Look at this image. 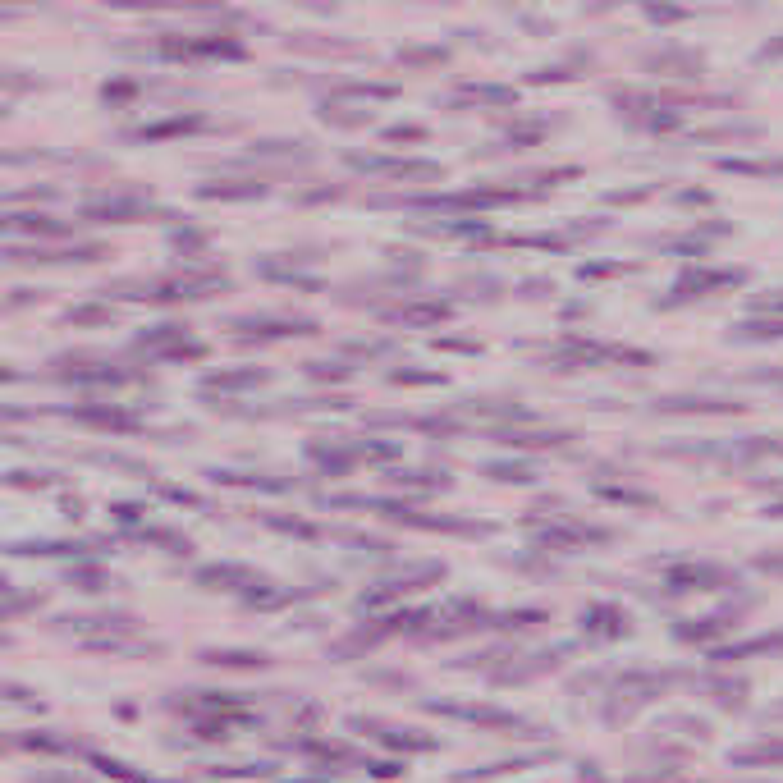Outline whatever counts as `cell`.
<instances>
[{"instance_id": "cell-5", "label": "cell", "mask_w": 783, "mask_h": 783, "mask_svg": "<svg viewBox=\"0 0 783 783\" xmlns=\"http://www.w3.org/2000/svg\"><path fill=\"white\" fill-rule=\"evenodd\" d=\"M69 417L83 426H92V431H138V413H129L124 403H83V408H69Z\"/></svg>"}, {"instance_id": "cell-12", "label": "cell", "mask_w": 783, "mask_h": 783, "mask_svg": "<svg viewBox=\"0 0 783 783\" xmlns=\"http://www.w3.org/2000/svg\"><path fill=\"white\" fill-rule=\"evenodd\" d=\"M390 481L394 486H408V490H445L449 486V477L435 468H399V472H390Z\"/></svg>"}, {"instance_id": "cell-19", "label": "cell", "mask_w": 783, "mask_h": 783, "mask_svg": "<svg viewBox=\"0 0 783 783\" xmlns=\"http://www.w3.org/2000/svg\"><path fill=\"white\" fill-rule=\"evenodd\" d=\"M435 371H394V385H435Z\"/></svg>"}, {"instance_id": "cell-17", "label": "cell", "mask_w": 783, "mask_h": 783, "mask_svg": "<svg viewBox=\"0 0 783 783\" xmlns=\"http://www.w3.org/2000/svg\"><path fill=\"white\" fill-rule=\"evenodd\" d=\"M110 307H101V303H83V307H69V321H110Z\"/></svg>"}, {"instance_id": "cell-3", "label": "cell", "mask_w": 783, "mask_h": 783, "mask_svg": "<svg viewBox=\"0 0 783 783\" xmlns=\"http://www.w3.org/2000/svg\"><path fill=\"white\" fill-rule=\"evenodd\" d=\"M229 330L239 339H294V335H316L321 321L316 316H289V312H252V316H234Z\"/></svg>"}, {"instance_id": "cell-11", "label": "cell", "mask_w": 783, "mask_h": 783, "mask_svg": "<svg viewBox=\"0 0 783 783\" xmlns=\"http://www.w3.org/2000/svg\"><path fill=\"white\" fill-rule=\"evenodd\" d=\"M266 184L257 179H225V184H202L197 197H211V202H248V197H261Z\"/></svg>"}, {"instance_id": "cell-16", "label": "cell", "mask_w": 783, "mask_h": 783, "mask_svg": "<svg viewBox=\"0 0 783 783\" xmlns=\"http://www.w3.org/2000/svg\"><path fill=\"white\" fill-rule=\"evenodd\" d=\"M321 120H335V124H344V129H353V124H367L371 120V110L353 115V106H321Z\"/></svg>"}, {"instance_id": "cell-1", "label": "cell", "mask_w": 783, "mask_h": 783, "mask_svg": "<svg viewBox=\"0 0 783 783\" xmlns=\"http://www.w3.org/2000/svg\"><path fill=\"white\" fill-rule=\"evenodd\" d=\"M142 216H152V193L142 188H101L83 202V220L92 225H133Z\"/></svg>"}, {"instance_id": "cell-4", "label": "cell", "mask_w": 783, "mask_h": 783, "mask_svg": "<svg viewBox=\"0 0 783 783\" xmlns=\"http://www.w3.org/2000/svg\"><path fill=\"white\" fill-rule=\"evenodd\" d=\"M449 316H454V303H449V298L408 294L399 307L385 312V321H394V326H435V321H449Z\"/></svg>"}, {"instance_id": "cell-8", "label": "cell", "mask_w": 783, "mask_h": 783, "mask_svg": "<svg viewBox=\"0 0 783 783\" xmlns=\"http://www.w3.org/2000/svg\"><path fill=\"white\" fill-rule=\"evenodd\" d=\"M207 129V115H165V120H152L142 129H129L124 138L129 142H161V138H179V133H197Z\"/></svg>"}, {"instance_id": "cell-21", "label": "cell", "mask_w": 783, "mask_h": 783, "mask_svg": "<svg viewBox=\"0 0 783 783\" xmlns=\"http://www.w3.org/2000/svg\"><path fill=\"white\" fill-rule=\"evenodd\" d=\"M385 138H390V142H422L426 129H413V124H408V129H390Z\"/></svg>"}, {"instance_id": "cell-6", "label": "cell", "mask_w": 783, "mask_h": 783, "mask_svg": "<svg viewBox=\"0 0 783 783\" xmlns=\"http://www.w3.org/2000/svg\"><path fill=\"white\" fill-rule=\"evenodd\" d=\"M193 582L207 591H252L261 577L243 564H202V568H193Z\"/></svg>"}, {"instance_id": "cell-20", "label": "cell", "mask_w": 783, "mask_h": 783, "mask_svg": "<svg viewBox=\"0 0 783 783\" xmlns=\"http://www.w3.org/2000/svg\"><path fill=\"white\" fill-rule=\"evenodd\" d=\"M28 303H42V289H14V298L5 303V312H19V307Z\"/></svg>"}, {"instance_id": "cell-7", "label": "cell", "mask_w": 783, "mask_h": 783, "mask_svg": "<svg viewBox=\"0 0 783 783\" xmlns=\"http://www.w3.org/2000/svg\"><path fill=\"white\" fill-rule=\"evenodd\" d=\"M490 440H500V445H518V449H559L568 445L573 435L568 431H532V426H490Z\"/></svg>"}, {"instance_id": "cell-15", "label": "cell", "mask_w": 783, "mask_h": 783, "mask_svg": "<svg viewBox=\"0 0 783 783\" xmlns=\"http://www.w3.org/2000/svg\"><path fill=\"white\" fill-rule=\"evenodd\" d=\"M307 376H316V381H348L353 367L348 362H307Z\"/></svg>"}, {"instance_id": "cell-13", "label": "cell", "mask_w": 783, "mask_h": 783, "mask_svg": "<svg viewBox=\"0 0 783 783\" xmlns=\"http://www.w3.org/2000/svg\"><path fill=\"white\" fill-rule=\"evenodd\" d=\"M486 477L504 481V486H532L536 472L527 463H486Z\"/></svg>"}, {"instance_id": "cell-14", "label": "cell", "mask_w": 783, "mask_h": 783, "mask_svg": "<svg viewBox=\"0 0 783 783\" xmlns=\"http://www.w3.org/2000/svg\"><path fill=\"white\" fill-rule=\"evenodd\" d=\"M69 582H74V587H83V591H106V587H115V577H110L106 568H92V564L69 568Z\"/></svg>"}, {"instance_id": "cell-9", "label": "cell", "mask_w": 783, "mask_h": 783, "mask_svg": "<svg viewBox=\"0 0 783 783\" xmlns=\"http://www.w3.org/2000/svg\"><path fill=\"white\" fill-rule=\"evenodd\" d=\"M5 229H10V239H23V234H33V239H65V234H69L65 220L46 216V211H28V216L14 211V216L5 220Z\"/></svg>"}, {"instance_id": "cell-18", "label": "cell", "mask_w": 783, "mask_h": 783, "mask_svg": "<svg viewBox=\"0 0 783 783\" xmlns=\"http://www.w3.org/2000/svg\"><path fill=\"white\" fill-rule=\"evenodd\" d=\"M170 243H174V248H188V252H202V248H207V239H202L197 229H174Z\"/></svg>"}, {"instance_id": "cell-10", "label": "cell", "mask_w": 783, "mask_h": 783, "mask_svg": "<svg viewBox=\"0 0 783 783\" xmlns=\"http://www.w3.org/2000/svg\"><path fill=\"white\" fill-rule=\"evenodd\" d=\"M271 381V371L266 367H234V371H211L207 381H202V394L211 390H257V385Z\"/></svg>"}, {"instance_id": "cell-2", "label": "cell", "mask_w": 783, "mask_h": 783, "mask_svg": "<svg viewBox=\"0 0 783 783\" xmlns=\"http://www.w3.org/2000/svg\"><path fill=\"white\" fill-rule=\"evenodd\" d=\"M156 51L165 60H239L243 42L229 33H170V37H161Z\"/></svg>"}]
</instances>
